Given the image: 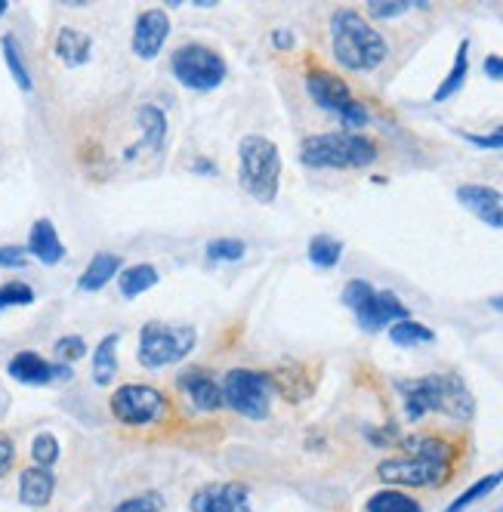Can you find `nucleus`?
<instances>
[{
  "instance_id": "7",
  "label": "nucleus",
  "mask_w": 503,
  "mask_h": 512,
  "mask_svg": "<svg viewBox=\"0 0 503 512\" xmlns=\"http://www.w3.org/2000/svg\"><path fill=\"white\" fill-rule=\"evenodd\" d=\"M343 303L346 309H352L358 327L368 334H377L383 327H392L395 321L411 318L408 306L395 297L392 290H377L371 281H362V278H352L343 287Z\"/></svg>"
},
{
  "instance_id": "1",
  "label": "nucleus",
  "mask_w": 503,
  "mask_h": 512,
  "mask_svg": "<svg viewBox=\"0 0 503 512\" xmlns=\"http://www.w3.org/2000/svg\"><path fill=\"white\" fill-rule=\"evenodd\" d=\"M466 454L463 438L445 432H420L402 442V454L377 463V479L395 488H445Z\"/></svg>"
},
{
  "instance_id": "6",
  "label": "nucleus",
  "mask_w": 503,
  "mask_h": 512,
  "mask_svg": "<svg viewBox=\"0 0 503 512\" xmlns=\"http://www.w3.org/2000/svg\"><path fill=\"white\" fill-rule=\"evenodd\" d=\"M306 90H309L315 105H321L325 112L340 118L343 130L358 133L362 127H368V121H371L368 105L358 102L352 96L349 84L340 75H334V71L321 68V65H309V71H306Z\"/></svg>"
},
{
  "instance_id": "36",
  "label": "nucleus",
  "mask_w": 503,
  "mask_h": 512,
  "mask_svg": "<svg viewBox=\"0 0 503 512\" xmlns=\"http://www.w3.org/2000/svg\"><path fill=\"white\" fill-rule=\"evenodd\" d=\"M411 7H426V4H411V0H371L368 13L374 19H395V16H405Z\"/></svg>"
},
{
  "instance_id": "33",
  "label": "nucleus",
  "mask_w": 503,
  "mask_h": 512,
  "mask_svg": "<svg viewBox=\"0 0 503 512\" xmlns=\"http://www.w3.org/2000/svg\"><path fill=\"white\" fill-rule=\"evenodd\" d=\"M207 256L213 263H238L244 256V241L238 238H217L207 244Z\"/></svg>"
},
{
  "instance_id": "3",
  "label": "nucleus",
  "mask_w": 503,
  "mask_h": 512,
  "mask_svg": "<svg viewBox=\"0 0 503 512\" xmlns=\"http://www.w3.org/2000/svg\"><path fill=\"white\" fill-rule=\"evenodd\" d=\"M331 47L334 59L358 75L380 68L389 56L386 38L358 10H337L331 16Z\"/></svg>"
},
{
  "instance_id": "22",
  "label": "nucleus",
  "mask_w": 503,
  "mask_h": 512,
  "mask_svg": "<svg viewBox=\"0 0 503 512\" xmlns=\"http://www.w3.org/2000/svg\"><path fill=\"white\" fill-rule=\"evenodd\" d=\"M118 343L121 337L118 334H109L102 337L96 352H93V380L96 386H109L118 374Z\"/></svg>"
},
{
  "instance_id": "12",
  "label": "nucleus",
  "mask_w": 503,
  "mask_h": 512,
  "mask_svg": "<svg viewBox=\"0 0 503 512\" xmlns=\"http://www.w3.org/2000/svg\"><path fill=\"white\" fill-rule=\"evenodd\" d=\"M7 374L22 383V386H50L53 380H71L75 374H71V364H50L47 358H41L38 352H31V349H22L10 358L7 364Z\"/></svg>"
},
{
  "instance_id": "32",
  "label": "nucleus",
  "mask_w": 503,
  "mask_h": 512,
  "mask_svg": "<svg viewBox=\"0 0 503 512\" xmlns=\"http://www.w3.org/2000/svg\"><path fill=\"white\" fill-rule=\"evenodd\" d=\"M34 303V290L25 281H7L0 284V312L13 309V306H31Z\"/></svg>"
},
{
  "instance_id": "25",
  "label": "nucleus",
  "mask_w": 503,
  "mask_h": 512,
  "mask_svg": "<svg viewBox=\"0 0 503 512\" xmlns=\"http://www.w3.org/2000/svg\"><path fill=\"white\" fill-rule=\"evenodd\" d=\"M365 512H423V506H420V500H414L411 494H405L399 488H383L368 497Z\"/></svg>"
},
{
  "instance_id": "24",
  "label": "nucleus",
  "mask_w": 503,
  "mask_h": 512,
  "mask_svg": "<svg viewBox=\"0 0 503 512\" xmlns=\"http://www.w3.org/2000/svg\"><path fill=\"white\" fill-rule=\"evenodd\" d=\"M466 75H470V41H460L457 56H454V65H451V71L445 75V81L436 87L433 102H445V99H451V96L466 84Z\"/></svg>"
},
{
  "instance_id": "10",
  "label": "nucleus",
  "mask_w": 503,
  "mask_h": 512,
  "mask_svg": "<svg viewBox=\"0 0 503 512\" xmlns=\"http://www.w3.org/2000/svg\"><path fill=\"white\" fill-rule=\"evenodd\" d=\"M223 405L232 408L238 417L247 420H266L269 408H272V377L260 374V371H247V368H235L223 377Z\"/></svg>"
},
{
  "instance_id": "13",
  "label": "nucleus",
  "mask_w": 503,
  "mask_h": 512,
  "mask_svg": "<svg viewBox=\"0 0 503 512\" xmlns=\"http://www.w3.org/2000/svg\"><path fill=\"white\" fill-rule=\"evenodd\" d=\"M192 512H254L250 491L241 482H210L195 491Z\"/></svg>"
},
{
  "instance_id": "19",
  "label": "nucleus",
  "mask_w": 503,
  "mask_h": 512,
  "mask_svg": "<svg viewBox=\"0 0 503 512\" xmlns=\"http://www.w3.org/2000/svg\"><path fill=\"white\" fill-rule=\"evenodd\" d=\"M53 53L59 56V62H62L65 68H81V65H87V62H90L93 38H90L87 31H81V28L65 25V28H59V34H56Z\"/></svg>"
},
{
  "instance_id": "45",
  "label": "nucleus",
  "mask_w": 503,
  "mask_h": 512,
  "mask_svg": "<svg viewBox=\"0 0 503 512\" xmlns=\"http://www.w3.org/2000/svg\"><path fill=\"white\" fill-rule=\"evenodd\" d=\"M497 512H503V506H500V509H497Z\"/></svg>"
},
{
  "instance_id": "37",
  "label": "nucleus",
  "mask_w": 503,
  "mask_h": 512,
  "mask_svg": "<svg viewBox=\"0 0 503 512\" xmlns=\"http://www.w3.org/2000/svg\"><path fill=\"white\" fill-rule=\"evenodd\" d=\"M22 266H28V247H16V244L0 247V269H22Z\"/></svg>"
},
{
  "instance_id": "4",
  "label": "nucleus",
  "mask_w": 503,
  "mask_h": 512,
  "mask_svg": "<svg viewBox=\"0 0 503 512\" xmlns=\"http://www.w3.org/2000/svg\"><path fill=\"white\" fill-rule=\"evenodd\" d=\"M380 149L377 142L365 133H315L300 142V161L315 170H358L371 167L377 161Z\"/></svg>"
},
{
  "instance_id": "9",
  "label": "nucleus",
  "mask_w": 503,
  "mask_h": 512,
  "mask_svg": "<svg viewBox=\"0 0 503 512\" xmlns=\"http://www.w3.org/2000/svg\"><path fill=\"white\" fill-rule=\"evenodd\" d=\"M112 417L124 426H164L170 420V398L146 383H124L115 389Z\"/></svg>"
},
{
  "instance_id": "35",
  "label": "nucleus",
  "mask_w": 503,
  "mask_h": 512,
  "mask_svg": "<svg viewBox=\"0 0 503 512\" xmlns=\"http://www.w3.org/2000/svg\"><path fill=\"white\" fill-rule=\"evenodd\" d=\"M53 352H56V361L71 364V361H81V358L87 355V343H84V337L68 334V337H59V340H56Z\"/></svg>"
},
{
  "instance_id": "26",
  "label": "nucleus",
  "mask_w": 503,
  "mask_h": 512,
  "mask_svg": "<svg viewBox=\"0 0 503 512\" xmlns=\"http://www.w3.org/2000/svg\"><path fill=\"white\" fill-rule=\"evenodd\" d=\"M389 340L402 349H414V346H426V343H436V334L429 331L426 324L414 321V318H405V321H395L389 327Z\"/></svg>"
},
{
  "instance_id": "8",
  "label": "nucleus",
  "mask_w": 503,
  "mask_h": 512,
  "mask_svg": "<svg viewBox=\"0 0 503 512\" xmlns=\"http://www.w3.org/2000/svg\"><path fill=\"white\" fill-rule=\"evenodd\" d=\"M198 334L189 324H161V321H149L139 331V361L142 368L158 371V368H170V364H179L183 358H189V352L195 349Z\"/></svg>"
},
{
  "instance_id": "39",
  "label": "nucleus",
  "mask_w": 503,
  "mask_h": 512,
  "mask_svg": "<svg viewBox=\"0 0 503 512\" xmlns=\"http://www.w3.org/2000/svg\"><path fill=\"white\" fill-rule=\"evenodd\" d=\"M13 463H16V442L0 429V479L13 469Z\"/></svg>"
},
{
  "instance_id": "29",
  "label": "nucleus",
  "mask_w": 503,
  "mask_h": 512,
  "mask_svg": "<svg viewBox=\"0 0 503 512\" xmlns=\"http://www.w3.org/2000/svg\"><path fill=\"white\" fill-rule=\"evenodd\" d=\"M343 256V241L331 238V235H315L309 241V263L318 269H334Z\"/></svg>"
},
{
  "instance_id": "21",
  "label": "nucleus",
  "mask_w": 503,
  "mask_h": 512,
  "mask_svg": "<svg viewBox=\"0 0 503 512\" xmlns=\"http://www.w3.org/2000/svg\"><path fill=\"white\" fill-rule=\"evenodd\" d=\"M121 266L124 260L118 253H109V250H99L93 260L87 263V269L81 272L78 278V287L84 290V294H96V290H102L109 281H115L121 275Z\"/></svg>"
},
{
  "instance_id": "16",
  "label": "nucleus",
  "mask_w": 503,
  "mask_h": 512,
  "mask_svg": "<svg viewBox=\"0 0 503 512\" xmlns=\"http://www.w3.org/2000/svg\"><path fill=\"white\" fill-rule=\"evenodd\" d=\"M460 207H466L473 216H479L485 226L503 229V195L491 186H479V182H466L457 189Z\"/></svg>"
},
{
  "instance_id": "15",
  "label": "nucleus",
  "mask_w": 503,
  "mask_h": 512,
  "mask_svg": "<svg viewBox=\"0 0 503 512\" xmlns=\"http://www.w3.org/2000/svg\"><path fill=\"white\" fill-rule=\"evenodd\" d=\"M269 377H272L275 392H281L287 401H291V405H300V401H306L315 392V383H318L315 371L309 368V364H303V361H281Z\"/></svg>"
},
{
  "instance_id": "28",
  "label": "nucleus",
  "mask_w": 503,
  "mask_h": 512,
  "mask_svg": "<svg viewBox=\"0 0 503 512\" xmlns=\"http://www.w3.org/2000/svg\"><path fill=\"white\" fill-rule=\"evenodd\" d=\"M503 485V469H497V472H491V475H485V479H479V482H473L470 488H466L454 503H448V509L445 512H463V509H470L473 503H479V500H485L491 491H497Z\"/></svg>"
},
{
  "instance_id": "44",
  "label": "nucleus",
  "mask_w": 503,
  "mask_h": 512,
  "mask_svg": "<svg viewBox=\"0 0 503 512\" xmlns=\"http://www.w3.org/2000/svg\"><path fill=\"white\" fill-rule=\"evenodd\" d=\"M7 10H10V4L7 0H0V16H7Z\"/></svg>"
},
{
  "instance_id": "27",
  "label": "nucleus",
  "mask_w": 503,
  "mask_h": 512,
  "mask_svg": "<svg viewBox=\"0 0 503 512\" xmlns=\"http://www.w3.org/2000/svg\"><path fill=\"white\" fill-rule=\"evenodd\" d=\"M139 127H142V145L149 149H161L167 136V115L158 105H142L139 108Z\"/></svg>"
},
{
  "instance_id": "18",
  "label": "nucleus",
  "mask_w": 503,
  "mask_h": 512,
  "mask_svg": "<svg viewBox=\"0 0 503 512\" xmlns=\"http://www.w3.org/2000/svg\"><path fill=\"white\" fill-rule=\"evenodd\" d=\"M56 494V475L53 469H44V466H28L19 472V500L25 506H34L41 509L53 500Z\"/></svg>"
},
{
  "instance_id": "42",
  "label": "nucleus",
  "mask_w": 503,
  "mask_h": 512,
  "mask_svg": "<svg viewBox=\"0 0 503 512\" xmlns=\"http://www.w3.org/2000/svg\"><path fill=\"white\" fill-rule=\"evenodd\" d=\"M192 170H195V173H207V176H217V164H213V161H204V158H198V161L192 164Z\"/></svg>"
},
{
  "instance_id": "17",
  "label": "nucleus",
  "mask_w": 503,
  "mask_h": 512,
  "mask_svg": "<svg viewBox=\"0 0 503 512\" xmlns=\"http://www.w3.org/2000/svg\"><path fill=\"white\" fill-rule=\"evenodd\" d=\"M179 389H183L189 398H192V405L204 414H213V411H220L223 408V389L220 383L213 380L210 374H204L201 368H192V371H183L179 374Z\"/></svg>"
},
{
  "instance_id": "14",
  "label": "nucleus",
  "mask_w": 503,
  "mask_h": 512,
  "mask_svg": "<svg viewBox=\"0 0 503 512\" xmlns=\"http://www.w3.org/2000/svg\"><path fill=\"white\" fill-rule=\"evenodd\" d=\"M170 38V19L164 10H146V13H139L136 25H133V56H139L142 62H152L164 41Z\"/></svg>"
},
{
  "instance_id": "30",
  "label": "nucleus",
  "mask_w": 503,
  "mask_h": 512,
  "mask_svg": "<svg viewBox=\"0 0 503 512\" xmlns=\"http://www.w3.org/2000/svg\"><path fill=\"white\" fill-rule=\"evenodd\" d=\"M4 59H7V68H10L13 81L19 84V90L31 93V87H34V84H31V75H28L25 59H22V50H19V44H16L13 34H7V38H4Z\"/></svg>"
},
{
  "instance_id": "38",
  "label": "nucleus",
  "mask_w": 503,
  "mask_h": 512,
  "mask_svg": "<svg viewBox=\"0 0 503 512\" xmlns=\"http://www.w3.org/2000/svg\"><path fill=\"white\" fill-rule=\"evenodd\" d=\"M476 149H503V127L491 130V133H460Z\"/></svg>"
},
{
  "instance_id": "40",
  "label": "nucleus",
  "mask_w": 503,
  "mask_h": 512,
  "mask_svg": "<svg viewBox=\"0 0 503 512\" xmlns=\"http://www.w3.org/2000/svg\"><path fill=\"white\" fill-rule=\"evenodd\" d=\"M482 71L491 78V81H503V56H488L485 59V65H482Z\"/></svg>"
},
{
  "instance_id": "20",
  "label": "nucleus",
  "mask_w": 503,
  "mask_h": 512,
  "mask_svg": "<svg viewBox=\"0 0 503 512\" xmlns=\"http://www.w3.org/2000/svg\"><path fill=\"white\" fill-rule=\"evenodd\" d=\"M28 253L38 263H44V266L62 263L65 244H62V238H59V232H56V226L50 223V219H38V223L31 226V232H28Z\"/></svg>"
},
{
  "instance_id": "11",
  "label": "nucleus",
  "mask_w": 503,
  "mask_h": 512,
  "mask_svg": "<svg viewBox=\"0 0 503 512\" xmlns=\"http://www.w3.org/2000/svg\"><path fill=\"white\" fill-rule=\"evenodd\" d=\"M170 71H173V78L179 84L189 87V90H198V93L217 90L229 75L226 59L217 50L204 47V44L176 47L173 56H170Z\"/></svg>"
},
{
  "instance_id": "43",
  "label": "nucleus",
  "mask_w": 503,
  "mask_h": 512,
  "mask_svg": "<svg viewBox=\"0 0 503 512\" xmlns=\"http://www.w3.org/2000/svg\"><path fill=\"white\" fill-rule=\"evenodd\" d=\"M491 309L494 312H503V297H491Z\"/></svg>"
},
{
  "instance_id": "41",
  "label": "nucleus",
  "mask_w": 503,
  "mask_h": 512,
  "mask_svg": "<svg viewBox=\"0 0 503 512\" xmlns=\"http://www.w3.org/2000/svg\"><path fill=\"white\" fill-rule=\"evenodd\" d=\"M272 41H275L278 50H291V47H294V34H291V31H284V28H278V31H272Z\"/></svg>"
},
{
  "instance_id": "5",
  "label": "nucleus",
  "mask_w": 503,
  "mask_h": 512,
  "mask_svg": "<svg viewBox=\"0 0 503 512\" xmlns=\"http://www.w3.org/2000/svg\"><path fill=\"white\" fill-rule=\"evenodd\" d=\"M241 161V186L257 198L260 204H272L278 198V179H281V152L269 136L250 133L238 145Z\"/></svg>"
},
{
  "instance_id": "23",
  "label": "nucleus",
  "mask_w": 503,
  "mask_h": 512,
  "mask_svg": "<svg viewBox=\"0 0 503 512\" xmlns=\"http://www.w3.org/2000/svg\"><path fill=\"white\" fill-rule=\"evenodd\" d=\"M158 284V269L152 263H136V266H127L121 269L118 275V287H121V294L127 300H136L142 297L146 290H152Z\"/></svg>"
},
{
  "instance_id": "34",
  "label": "nucleus",
  "mask_w": 503,
  "mask_h": 512,
  "mask_svg": "<svg viewBox=\"0 0 503 512\" xmlns=\"http://www.w3.org/2000/svg\"><path fill=\"white\" fill-rule=\"evenodd\" d=\"M161 509H164V497L158 491H146V494L121 500L112 512H161Z\"/></svg>"
},
{
  "instance_id": "2",
  "label": "nucleus",
  "mask_w": 503,
  "mask_h": 512,
  "mask_svg": "<svg viewBox=\"0 0 503 512\" xmlns=\"http://www.w3.org/2000/svg\"><path fill=\"white\" fill-rule=\"evenodd\" d=\"M395 389H399L405 401V417L411 423H420L426 414H445L457 423H466L476 414V401L457 374H426L417 380H395Z\"/></svg>"
},
{
  "instance_id": "31",
  "label": "nucleus",
  "mask_w": 503,
  "mask_h": 512,
  "mask_svg": "<svg viewBox=\"0 0 503 512\" xmlns=\"http://www.w3.org/2000/svg\"><path fill=\"white\" fill-rule=\"evenodd\" d=\"M59 438L53 432H41V435H34V442H31V460L34 466H44L50 469L56 460H59Z\"/></svg>"
}]
</instances>
